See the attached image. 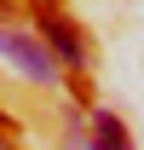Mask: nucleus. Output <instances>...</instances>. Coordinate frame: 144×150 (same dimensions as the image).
<instances>
[{"label": "nucleus", "mask_w": 144, "mask_h": 150, "mask_svg": "<svg viewBox=\"0 0 144 150\" xmlns=\"http://www.w3.org/2000/svg\"><path fill=\"white\" fill-rule=\"evenodd\" d=\"M0 52L12 58V64H23V75H29V81H52V58L40 52L23 29H0Z\"/></svg>", "instance_id": "f257e3e1"}, {"label": "nucleus", "mask_w": 144, "mask_h": 150, "mask_svg": "<svg viewBox=\"0 0 144 150\" xmlns=\"http://www.w3.org/2000/svg\"><path fill=\"white\" fill-rule=\"evenodd\" d=\"M40 29H46V46H52L64 64H81V40H75V29H69L64 18H52V12H46V18H40Z\"/></svg>", "instance_id": "f03ea898"}, {"label": "nucleus", "mask_w": 144, "mask_h": 150, "mask_svg": "<svg viewBox=\"0 0 144 150\" xmlns=\"http://www.w3.org/2000/svg\"><path fill=\"white\" fill-rule=\"evenodd\" d=\"M92 150H127V133H121V121L115 115H92Z\"/></svg>", "instance_id": "7ed1b4c3"}]
</instances>
